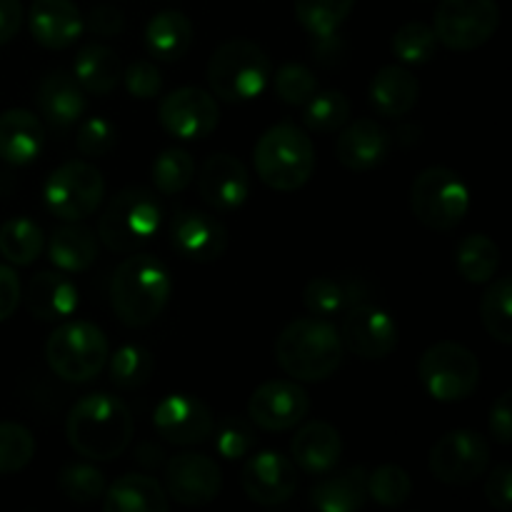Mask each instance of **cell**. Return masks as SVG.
Listing matches in <instances>:
<instances>
[{"label":"cell","instance_id":"10","mask_svg":"<svg viewBox=\"0 0 512 512\" xmlns=\"http://www.w3.org/2000/svg\"><path fill=\"white\" fill-rule=\"evenodd\" d=\"M105 195V178L95 165L70 160L53 170L45 180L43 198L50 213L65 223H80L100 208Z\"/></svg>","mask_w":512,"mask_h":512},{"label":"cell","instance_id":"36","mask_svg":"<svg viewBox=\"0 0 512 512\" xmlns=\"http://www.w3.org/2000/svg\"><path fill=\"white\" fill-rule=\"evenodd\" d=\"M480 318L490 338L503 345L512 343V280L508 275L490 280V288L480 300Z\"/></svg>","mask_w":512,"mask_h":512},{"label":"cell","instance_id":"6","mask_svg":"<svg viewBox=\"0 0 512 512\" xmlns=\"http://www.w3.org/2000/svg\"><path fill=\"white\" fill-rule=\"evenodd\" d=\"M163 223V208L153 190L125 188L105 205L98 223V235L105 248L115 253H135L140 245L155 238Z\"/></svg>","mask_w":512,"mask_h":512},{"label":"cell","instance_id":"46","mask_svg":"<svg viewBox=\"0 0 512 512\" xmlns=\"http://www.w3.org/2000/svg\"><path fill=\"white\" fill-rule=\"evenodd\" d=\"M215 438V450L223 455L225 460H240L253 450L255 445V433H253V425L243 418H225L218 428H213Z\"/></svg>","mask_w":512,"mask_h":512},{"label":"cell","instance_id":"38","mask_svg":"<svg viewBox=\"0 0 512 512\" xmlns=\"http://www.w3.org/2000/svg\"><path fill=\"white\" fill-rule=\"evenodd\" d=\"M110 380L123 390H135L153 378L155 360L143 345H123L110 358Z\"/></svg>","mask_w":512,"mask_h":512},{"label":"cell","instance_id":"12","mask_svg":"<svg viewBox=\"0 0 512 512\" xmlns=\"http://www.w3.org/2000/svg\"><path fill=\"white\" fill-rule=\"evenodd\" d=\"M430 473L445 485H468L490 465V445L473 430H453L430 450Z\"/></svg>","mask_w":512,"mask_h":512},{"label":"cell","instance_id":"32","mask_svg":"<svg viewBox=\"0 0 512 512\" xmlns=\"http://www.w3.org/2000/svg\"><path fill=\"white\" fill-rule=\"evenodd\" d=\"M75 80L83 85L85 93L93 95H110L118 88L120 78H123V65L120 58L108 48V45H85L78 55H75Z\"/></svg>","mask_w":512,"mask_h":512},{"label":"cell","instance_id":"22","mask_svg":"<svg viewBox=\"0 0 512 512\" xmlns=\"http://www.w3.org/2000/svg\"><path fill=\"white\" fill-rule=\"evenodd\" d=\"M390 153V135L380 123L370 118H360L343 128L335 143V155L340 165L353 173H368L378 168Z\"/></svg>","mask_w":512,"mask_h":512},{"label":"cell","instance_id":"29","mask_svg":"<svg viewBox=\"0 0 512 512\" xmlns=\"http://www.w3.org/2000/svg\"><path fill=\"white\" fill-rule=\"evenodd\" d=\"M145 45L155 60L175 63L193 45V23L180 10H160L145 28Z\"/></svg>","mask_w":512,"mask_h":512},{"label":"cell","instance_id":"23","mask_svg":"<svg viewBox=\"0 0 512 512\" xmlns=\"http://www.w3.org/2000/svg\"><path fill=\"white\" fill-rule=\"evenodd\" d=\"M45 148V128L35 113L10 108L0 115V158L8 165H30Z\"/></svg>","mask_w":512,"mask_h":512},{"label":"cell","instance_id":"19","mask_svg":"<svg viewBox=\"0 0 512 512\" xmlns=\"http://www.w3.org/2000/svg\"><path fill=\"white\" fill-rule=\"evenodd\" d=\"M240 485H243L245 495L263 508L283 505L293 498L295 488H298L295 463L273 450H263L245 463L243 473H240Z\"/></svg>","mask_w":512,"mask_h":512},{"label":"cell","instance_id":"7","mask_svg":"<svg viewBox=\"0 0 512 512\" xmlns=\"http://www.w3.org/2000/svg\"><path fill=\"white\" fill-rule=\"evenodd\" d=\"M108 338L103 330L85 320L58 325L45 343L50 370L65 383H88L108 365Z\"/></svg>","mask_w":512,"mask_h":512},{"label":"cell","instance_id":"18","mask_svg":"<svg viewBox=\"0 0 512 512\" xmlns=\"http://www.w3.org/2000/svg\"><path fill=\"white\" fill-rule=\"evenodd\" d=\"M153 428L173 445H200L213 435V410L193 395H168L155 408Z\"/></svg>","mask_w":512,"mask_h":512},{"label":"cell","instance_id":"26","mask_svg":"<svg viewBox=\"0 0 512 512\" xmlns=\"http://www.w3.org/2000/svg\"><path fill=\"white\" fill-rule=\"evenodd\" d=\"M85 90L75 75L55 70L48 73L38 85V108L43 118L55 128H68L85 113Z\"/></svg>","mask_w":512,"mask_h":512},{"label":"cell","instance_id":"16","mask_svg":"<svg viewBox=\"0 0 512 512\" xmlns=\"http://www.w3.org/2000/svg\"><path fill=\"white\" fill-rule=\"evenodd\" d=\"M310 398L303 385L293 380H270L258 385L248 400V415L253 425L268 433H283L305 420Z\"/></svg>","mask_w":512,"mask_h":512},{"label":"cell","instance_id":"43","mask_svg":"<svg viewBox=\"0 0 512 512\" xmlns=\"http://www.w3.org/2000/svg\"><path fill=\"white\" fill-rule=\"evenodd\" d=\"M35 438L25 425L0 423V475H15L33 460Z\"/></svg>","mask_w":512,"mask_h":512},{"label":"cell","instance_id":"35","mask_svg":"<svg viewBox=\"0 0 512 512\" xmlns=\"http://www.w3.org/2000/svg\"><path fill=\"white\" fill-rule=\"evenodd\" d=\"M355 0H295V18L320 40H330L353 13Z\"/></svg>","mask_w":512,"mask_h":512},{"label":"cell","instance_id":"50","mask_svg":"<svg viewBox=\"0 0 512 512\" xmlns=\"http://www.w3.org/2000/svg\"><path fill=\"white\" fill-rule=\"evenodd\" d=\"M488 428L500 445L512 443V393L510 390H505V393L495 400L493 408H490Z\"/></svg>","mask_w":512,"mask_h":512},{"label":"cell","instance_id":"24","mask_svg":"<svg viewBox=\"0 0 512 512\" xmlns=\"http://www.w3.org/2000/svg\"><path fill=\"white\" fill-rule=\"evenodd\" d=\"M293 463L308 475H325L338 465L343 455V440L333 425L315 420L303 425L290 443Z\"/></svg>","mask_w":512,"mask_h":512},{"label":"cell","instance_id":"20","mask_svg":"<svg viewBox=\"0 0 512 512\" xmlns=\"http://www.w3.org/2000/svg\"><path fill=\"white\" fill-rule=\"evenodd\" d=\"M200 198L218 213H230L245 205L250 195V173L235 155L215 153L198 173Z\"/></svg>","mask_w":512,"mask_h":512},{"label":"cell","instance_id":"53","mask_svg":"<svg viewBox=\"0 0 512 512\" xmlns=\"http://www.w3.org/2000/svg\"><path fill=\"white\" fill-rule=\"evenodd\" d=\"M23 25V5L20 0H0V45L10 43Z\"/></svg>","mask_w":512,"mask_h":512},{"label":"cell","instance_id":"37","mask_svg":"<svg viewBox=\"0 0 512 512\" xmlns=\"http://www.w3.org/2000/svg\"><path fill=\"white\" fill-rule=\"evenodd\" d=\"M390 48L403 65H423L438 50V35H435L433 25L413 20V23H405L395 30Z\"/></svg>","mask_w":512,"mask_h":512},{"label":"cell","instance_id":"41","mask_svg":"<svg viewBox=\"0 0 512 512\" xmlns=\"http://www.w3.org/2000/svg\"><path fill=\"white\" fill-rule=\"evenodd\" d=\"M58 488L60 493L65 495L68 500L80 505L95 503L98 498H103L105 488H108V480L105 475L100 473L98 468L85 463H75V465H65L58 475Z\"/></svg>","mask_w":512,"mask_h":512},{"label":"cell","instance_id":"48","mask_svg":"<svg viewBox=\"0 0 512 512\" xmlns=\"http://www.w3.org/2000/svg\"><path fill=\"white\" fill-rule=\"evenodd\" d=\"M120 80L125 83V90H128L133 98L140 100L155 98V95L163 90V75H160V70L155 68L153 63H148V60H138V63L128 65V68L123 70V78Z\"/></svg>","mask_w":512,"mask_h":512},{"label":"cell","instance_id":"1","mask_svg":"<svg viewBox=\"0 0 512 512\" xmlns=\"http://www.w3.org/2000/svg\"><path fill=\"white\" fill-rule=\"evenodd\" d=\"M65 438L83 458L113 460L123 455L133 440V415L115 395H85L70 408Z\"/></svg>","mask_w":512,"mask_h":512},{"label":"cell","instance_id":"3","mask_svg":"<svg viewBox=\"0 0 512 512\" xmlns=\"http://www.w3.org/2000/svg\"><path fill=\"white\" fill-rule=\"evenodd\" d=\"M343 353V340L335 325L320 318L295 320L275 340L278 365L300 383L328 380L343 363Z\"/></svg>","mask_w":512,"mask_h":512},{"label":"cell","instance_id":"8","mask_svg":"<svg viewBox=\"0 0 512 512\" xmlns=\"http://www.w3.org/2000/svg\"><path fill=\"white\" fill-rule=\"evenodd\" d=\"M410 210L430 230L458 228L470 210L468 183L443 165L423 170L410 188Z\"/></svg>","mask_w":512,"mask_h":512},{"label":"cell","instance_id":"11","mask_svg":"<svg viewBox=\"0 0 512 512\" xmlns=\"http://www.w3.org/2000/svg\"><path fill=\"white\" fill-rule=\"evenodd\" d=\"M498 25L500 8L495 0H440L433 30L445 48L468 53L488 43Z\"/></svg>","mask_w":512,"mask_h":512},{"label":"cell","instance_id":"45","mask_svg":"<svg viewBox=\"0 0 512 512\" xmlns=\"http://www.w3.org/2000/svg\"><path fill=\"white\" fill-rule=\"evenodd\" d=\"M303 303L315 318H330L348 308L350 295L338 280L333 278H313L303 290Z\"/></svg>","mask_w":512,"mask_h":512},{"label":"cell","instance_id":"2","mask_svg":"<svg viewBox=\"0 0 512 512\" xmlns=\"http://www.w3.org/2000/svg\"><path fill=\"white\" fill-rule=\"evenodd\" d=\"M173 295L168 268L153 255H130L113 273L110 300L113 310L128 328H148L160 318Z\"/></svg>","mask_w":512,"mask_h":512},{"label":"cell","instance_id":"39","mask_svg":"<svg viewBox=\"0 0 512 512\" xmlns=\"http://www.w3.org/2000/svg\"><path fill=\"white\" fill-rule=\"evenodd\" d=\"M193 175L195 160L185 148L163 150L153 163V185L163 195L183 193L193 183Z\"/></svg>","mask_w":512,"mask_h":512},{"label":"cell","instance_id":"34","mask_svg":"<svg viewBox=\"0 0 512 512\" xmlns=\"http://www.w3.org/2000/svg\"><path fill=\"white\" fill-rule=\"evenodd\" d=\"M45 248V233L30 218H10L0 225V255L13 265H30Z\"/></svg>","mask_w":512,"mask_h":512},{"label":"cell","instance_id":"49","mask_svg":"<svg viewBox=\"0 0 512 512\" xmlns=\"http://www.w3.org/2000/svg\"><path fill=\"white\" fill-rule=\"evenodd\" d=\"M485 498L495 510L508 512L512 503V468L508 463L495 465L485 485Z\"/></svg>","mask_w":512,"mask_h":512},{"label":"cell","instance_id":"21","mask_svg":"<svg viewBox=\"0 0 512 512\" xmlns=\"http://www.w3.org/2000/svg\"><path fill=\"white\" fill-rule=\"evenodd\" d=\"M28 28L43 48L65 50L83 35L85 23L73 0H33Z\"/></svg>","mask_w":512,"mask_h":512},{"label":"cell","instance_id":"15","mask_svg":"<svg viewBox=\"0 0 512 512\" xmlns=\"http://www.w3.org/2000/svg\"><path fill=\"white\" fill-rule=\"evenodd\" d=\"M340 340H343V348L363 360L388 358L398 348V325L393 315L385 313L378 305L358 303L353 308H345Z\"/></svg>","mask_w":512,"mask_h":512},{"label":"cell","instance_id":"9","mask_svg":"<svg viewBox=\"0 0 512 512\" xmlns=\"http://www.w3.org/2000/svg\"><path fill=\"white\" fill-rule=\"evenodd\" d=\"M418 375L430 398L440 403H458L478 390L480 363L473 350L465 345L440 340L423 353Z\"/></svg>","mask_w":512,"mask_h":512},{"label":"cell","instance_id":"40","mask_svg":"<svg viewBox=\"0 0 512 512\" xmlns=\"http://www.w3.org/2000/svg\"><path fill=\"white\" fill-rule=\"evenodd\" d=\"M350 118V103L340 90H323L305 103L303 120L315 133H335Z\"/></svg>","mask_w":512,"mask_h":512},{"label":"cell","instance_id":"44","mask_svg":"<svg viewBox=\"0 0 512 512\" xmlns=\"http://www.w3.org/2000/svg\"><path fill=\"white\" fill-rule=\"evenodd\" d=\"M273 88L278 98L288 105H305L318 93V80L310 73V68L300 63H285L275 70Z\"/></svg>","mask_w":512,"mask_h":512},{"label":"cell","instance_id":"27","mask_svg":"<svg viewBox=\"0 0 512 512\" xmlns=\"http://www.w3.org/2000/svg\"><path fill=\"white\" fill-rule=\"evenodd\" d=\"M420 83L405 65H385L370 80V103L383 118H403L415 108Z\"/></svg>","mask_w":512,"mask_h":512},{"label":"cell","instance_id":"13","mask_svg":"<svg viewBox=\"0 0 512 512\" xmlns=\"http://www.w3.org/2000/svg\"><path fill=\"white\" fill-rule=\"evenodd\" d=\"M158 120L173 138L200 140L218 128L220 110L213 93L183 85L165 95L158 105Z\"/></svg>","mask_w":512,"mask_h":512},{"label":"cell","instance_id":"42","mask_svg":"<svg viewBox=\"0 0 512 512\" xmlns=\"http://www.w3.org/2000/svg\"><path fill=\"white\" fill-rule=\"evenodd\" d=\"M413 495V480L400 465H380L368 475V498L383 508H398Z\"/></svg>","mask_w":512,"mask_h":512},{"label":"cell","instance_id":"33","mask_svg":"<svg viewBox=\"0 0 512 512\" xmlns=\"http://www.w3.org/2000/svg\"><path fill=\"white\" fill-rule=\"evenodd\" d=\"M455 268L460 278L473 285H485L498 275L500 248L493 238L483 233H473L460 240L455 250Z\"/></svg>","mask_w":512,"mask_h":512},{"label":"cell","instance_id":"51","mask_svg":"<svg viewBox=\"0 0 512 512\" xmlns=\"http://www.w3.org/2000/svg\"><path fill=\"white\" fill-rule=\"evenodd\" d=\"M123 23V13L118 8H113V5H98L88 15L90 33L100 35V38H115V35H120L123 33Z\"/></svg>","mask_w":512,"mask_h":512},{"label":"cell","instance_id":"52","mask_svg":"<svg viewBox=\"0 0 512 512\" xmlns=\"http://www.w3.org/2000/svg\"><path fill=\"white\" fill-rule=\"evenodd\" d=\"M20 298H23V288H20L18 273L8 265H0V323L15 313Z\"/></svg>","mask_w":512,"mask_h":512},{"label":"cell","instance_id":"5","mask_svg":"<svg viewBox=\"0 0 512 512\" xmlns=\"http://www.w3.org/2000/svg\"><path fill=\"white\" fill-rule=\"evenodd\" d=\"M273 78V65L253 40H228L208 60L210 90L225 103H245L263 93Z\"/></svg>","mask_w":512,"mask_h":512},{"label":"cell","instance_id":"25","mask_svg":"<svg viewBox=\"0 0 512 512\" xmlns=\"http://www.w3.org/2000/svg\"><path fill=\"white\" fill-rule=\"evenodd\" d=\"M23 295L30 315L45 320V323L65 320L78 308V288L65 278L63 270L60 273H50V270L35 273Z\"/></svg>","mask_w":512,"mask_h":512},{"label":"cell","instance_id":"31","mask_svg":"<svg viewBox=\"0 0 512 512\" xmlns=\"http://www.w3.org/2000/svg\"><path fill=\"white\" fill-rule=\"evenodd\" d=\"M365 500H368V473L360 465L320 480L310 490V503L320 512H358Z\"/></svg>","mask_w":512,"mask_h":512},{"label":"cell","instance_id":"14","mask_svg":"<svg viewBox=\"0 0 512 512\" xmlns=\"http://www.w3.org/2000/svg\"><path fill=\"white\" fill-rule=\"evenodd\" d=\"M220 488H223V473L208 455L180 453L165 465V493L175 503L203 508L218 498Z\"/></svg>","mask_w":512,"mask_h":512},{"label":"cell","instance_id":"17","mask_svg":"<svg viewBox=\"0 0 512 512\" xmlns=\"http://www.w3.org/2000/svg\"><path fill=\"white\" fill-rule=\"evenodd\" d=\"M170 243L175 253L193 263L208 265L228 250V228L205 210H178L170 223Z\"/></svg>","mask_w":512,"mask_h":512},{"label":"cell","instance_id":"28","mask_svg":"<svg viewBox=\"0 0 512 512\" xmlns=\"http://www.w3.org/2000/svg\"><path fill=\"white\" fill-rule=\"evenodd\" d=\"M105 512H168V493L150 475L130 473L115 480L103 495Z\"/></svg>","mask_w":512,"mask_h":512},{"label":"cell","instance_id":"30","mask_svg":"<svg viewBox=\"0 0 512 512\" xmlns=\"http://www.w3.org/2000/svg\"><path fill=\"white\" fill-rule=\"evenodd\" d=\"M48 258L63 273H85L98 260V238L80 223H65L48 243Z\"/></svg>","mask_w":512,"mask_h":512},{"label":"cell","instance_id":"47","mask_svg":"<svg viewBox=\"0 0 512 512\" xmlns=\"http://www.w3.org/2000/svg\"><path fill=\"white\" fill-rule=\"evenodd\" d=\"M75 148L85 158H103L115 148V128L105 118H90L75 135Z\"/></svg>","mask_w":512,"mask_h":512},{"label":"cell","instance_id":"4","mask_svg":"<svg viewBox=\"0 0 512 512\" xmlns=\"http://www.w3.org/2000/svg\"><path fill=\"white\" fill-rule=\"evenodd\" d=\"M255 173L268 188L293 193L310 180L315 170V145L305 130L293 123H278L260 135L253 153Z\"/></svg>","mask_w":512,"mask_h":512}]
</instances>
